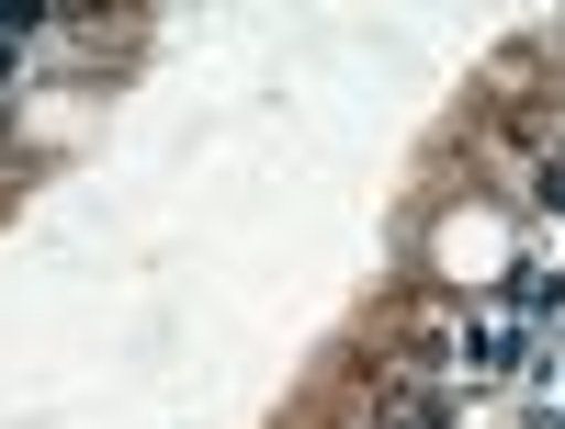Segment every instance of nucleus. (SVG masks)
Masks as SVG:
<instances>
[{
  "instance_id": "obj_2",
  "label": "nucleus",
  "mask_w": 565,
  "mask_h": 429,
  "mask_svg": "<svg viewBox=\"0 0 565 429\" xmlns=\"http://www.w3.org/2000/svg\"><path fill=\"white\" fill-rule=\"evenodd\" d=\"M543 204H565V148H554V159H543Z\"/></svg>"
},
{
  "instance_id": "obj_1",
  "label": "nucleus",
  "mask_w": 565,
  "mask_h": 429,
  "mask_svg": "<svg viewBox=\"0 0 565 429\" xmlns=\"http://www.w3.org/2000/svg\"><path fill=\"white\" fill-rule=\"evenodd\" d=\"M441 418H452V407H441V396H418V407H407V418H396V429H441Z\"/></svg>"
}]
</instances>
